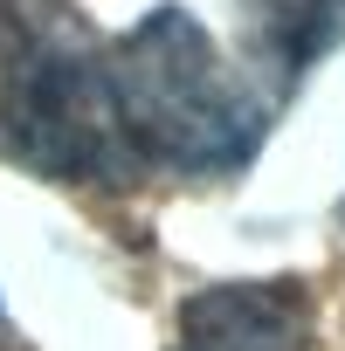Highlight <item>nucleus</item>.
Here are the masks:
<instances>
[{"label":"nucleus","instance_id":"1","mask_svg":"<svg viewBox=\"0 0 345 351\" xmlns=\"http://www.w3.org/2000/svg\"><path fill=\"white\" fill-rule=\"evenodd\" d=\"M0 152L63 186H131L111 42L56 0H0Z\"/></svg>","mask_w":345,"mask_h":351},{"label":"nucleus","instance_id":"2","mask_svg":"<svg viewBox=\"0 0 345 351\" xmlns=\"http://www.w3.org/2000/svg\"><path fill=\"white\" fill-rule=\"evenodd\" d=\"M111 97L138 180H228L263 145V104L187 8H152L111 42Z\"/></svg>","mask_w":345,"mask_h":351},{"label":"nucleus","instance_id":"3","mask_svg":"<svg viewBox=\"0 0 345 351\" xmlns=\"http://www.w3.org/2000/svg\"><path fill=\"white\" fill-rule=\"evenodd\" d=\"M172 351H311L304 282H221L187 296Z\"/></svg>","mask_w":345,"mask_h":351},{"label":"nucleus","instance_id":"4","mask_svg":"<svg viewBox=\"0 0 345 351\" xmlns=\"http://www.w3.org/2000/svg\"><path fill=\"white\" fill-rule=\"evenodd\" d=\"M242 8L256 21V49L269 56L283 83L345 42V0H242Z\"/></svg>","mask_w":345,"mask_h":351},{"label":"nucleus","instance_id":"5","mask_svg":"<svg viewBox=\"0 0 345 351\" xmlns=\"http://www.w3.org/2000/svg\"><path fill=\"white\" fill-rule=\"evenodd\" d=\"M338 221H345V207H338Z\"/></svg>","mask_w":345,"mask_h":351}]
</instances>
